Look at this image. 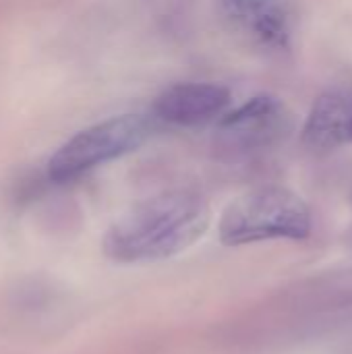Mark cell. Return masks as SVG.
Instances as JSON below:
<instances>
[{
    "label": "cell",
    "instance_id": "1",
    "mask_svg": "<svg viewBox=\"0 0 352 354\" xmlns=\"http://www.w3.org/2000/svg\"><path fill=\"white\" fill-rule=\"evenodd\" d=\"M210 226V207L193 191H166L127 209L106 232L104 253L116 263H151L195 245Z\"/></svg>",
    "mask_w": 352,
    "mask_h": 354
},
{
    "label": "cell",
    "instance_id": "4",
    "mask_svg": "<svg viewBox=\"0 0 352 354\" xmlns=\"http://www.w3.org/2000/svg\"><path fill=\"white\" fill-rule=\"evenodd\" d=\"M286 124V110L274 95H255L218 120V141L230 151H253L276 141Z\"/></svg>",
    "mask_w": 352,
    "mask_h": 354
},
{
    "label": "cell",
    "instance_id": "2",
    "mask_svg": "<svg viewBox=\"0 0 352 354\" xmlns=\"http://www.w3.org/2000/svg\"><path fill=\"white\" fill-rule=\"evenodd\" d=\"M311 232V212L293 191L266 187L232 201L220 218L224 245H249L270 239H305Z\"/></svg>",
    "mask_w": 352,
    "mask_h": 354
},
{
    "label": "cell",
    "instance_id": "6",
    "mask_svg": "<svg viewBox=\"0 0 352 354\" xmlns=\"http://www.w3.org/2000/svg\"><path fill=\"white\" fill-rule=\"evenodd\" d=\"M228 23L266 50H288L293 39L290 15L280 0H222Z\"/></svg>",
    "mask_w": 352,
    "mask_h": 354
},
{
    "label": "cell",
    "instance_id": "3",
    "mask_svg": "<svg viewBox=\"0 0 352 354\" xmlns=\"http://www.w3.org/2000/svg\"><path fill=\"white\" fill-rule=\"evenodd\" d=\"M156 122V118L143 114H122L79 131L50 158V180H73L106 162L135 151L151 137Z\"/></svg>",
    "mask_w": 352,
    "mask_h": 354
},
{
    "label": "cell",
    "instance_id": "7",
    "mask_svg": "<svg viewBox=\"0 0 352 354\" xmlns=\"http://www.w3.org/2000/svg\"><path fill=\"white\" fill-rule=\"evenodd\" d=\"M301 139L315 149H336L352 143V87L338 85L317 95L313 102Z\"/></svg>",
    "mask_w": 352,
    "mask_h": 354
},
{
    "label": "cell",
    "instance_id": "5",
    "mask_svg": "<svg viewBox=\"0 0 352 354\" xmlns=\"http://www.w3.org/2000/svg\"><path fill=\"white\" fill-rule=\"evenodd\" d=\"M230 106V91L218 83H176L154 102V118L174 127H201L220 120Z\"/></svg>",
    "mask_w": 352,
    "mask_h": 354
}]
</instances>
